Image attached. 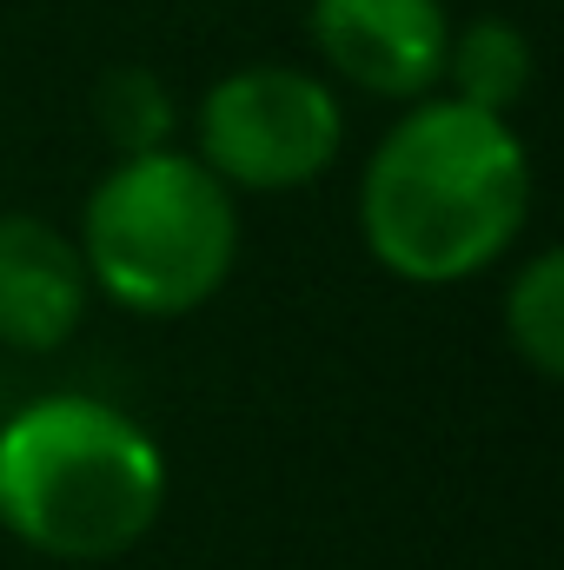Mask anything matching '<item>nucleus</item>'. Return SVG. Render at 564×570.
<instances>
[{"instance_id": "nucleus-6", "label": "nucleus", "mask_w": 564, "mask_h": 570, "mask_svg": "<svg viewBox=\"0 0 564 570\" xmlns=\"http://www.w3.org/2000/svg\"><path fill=\"white\" fill-rule=\"evenodd\" d=\"M87 259L47 219L7 213L0 219V345L13 352H60L87 318Z\"/></svg>"}, {"instance_id": "nucleus-4", "label": "nucleus", "mask_w": 564, "mask_h": 570, "mask_svg": "<svg viewBox=\"0 0 564 570\" xmlns=\"http://www.w3.org/2000/svg\"><path fill=\"white\" fill-rule=\"evenodd\" d=\"M346 146V107L319 73L280 60L240 67L200 100V166L233 193L312 186Z\"/></svg>"}, {"instance_id": "nucleus-3", "label": "nucleus", "mask_w": 564, "mask_h": 570, "mask_svg": "<svg viewBox=\"0 0 564 570\" xmlns=\"http://www.w3.org/2000/svg\"><path fill=\"white\" fill-rule=\"evenodd\" d=\"M80 259L94 292L146 318H179L233 279L240 206L193 153H134L87 193Z\"/></svg>"}, {"instance_id": "nucleus-9", "label": "nucleus", "mask_w": 564, "mask_h": 570, "mask_svg": "<svg viewBox=\"0 0 564 570\" xmlns=\"http://www.w3.org/2000/svg\"><path fill=\"white\" fill-rule=\"evenodd\" d=\"M94 120H100V134L114 140L120 159H134V153L173 146L179 107H173V94H166V80H159L153 67H114V73L94 87Z\"/></svg>"}, {"instance_id": "nucleus-2", "label": "nucleus", "mask_w": 564, "mask_h": 570, "mask_svg": "<svg viewBox=\"0 0 564 570\" xmlns=\"http://www.w3.org/2000/svg\"><path fill=\"white\" fill-rule=\"evenodd\" d=\"M159 444L100 399L54 392L0 425V524L40 558H120L159 524Z\"/></svg>"}, {"instance_id": "nucleus-5", "label": "nucleus", "mask_w": 564, "mask_h": 570, "mask_svg": "<svg viewBox=\"0 0 564 570\" xmlns=\"http://www.w3.org/2000/svg\"><path fill=\"white\" fill-rule=\"evenodd\" d=\"M319 60L379 100H425L445 73V0H312Z\"/></svg>"}, {"instance_id": "nucleus-1", "label": "nucleus", "mask_w": 564, "mask_h": 570, "mask_svg": "<svg viewBox=\"0 0 564 570\" xmlns=\"http://www.w3.org/2000/svg\"><path fill=\"white\" fill-rule=\"evenodd\" d=\"M532 213V159L505 114L431 100L379 140L359 179V233L392 279L458 285L512 253Z\"/></svg>"}, {"instance_id": "nucleus-7", "label": "nucleus", "mask_w": 564, "mask_h": 570, "mask_svg": "<svg viewBox=\"0 0 564 570\" xmlns=\"http://www.w3.org/2000/svg\"><path fill=\"white\" fill-rule=\"evenodd\" d=\"M438 87H451V100H465V107L512 120V107L532 94V40L498 13H478L471 27H451Z\"/></svg>"}, {"instance_id": "nucleus-8", "label": "nucleus", "mask_w": 564, "mask_h": 570, "mask_svg": "<svg viewBox=\"0 0 564 570\" xmlns=\"http://www.w3.org/2000/svg\"><path fill=\"white\" fill-rule=\"evenodd\" d=\"M505 338L538 379L564 372V259L558 253H538L512 279V292H505Z\"/></svg>"}]
</instances>
